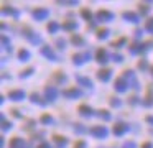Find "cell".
Here are the masks:
<instances>
[{
    "label": "cell",
    "instance_id": "obj_6",
    "mask_svg": "<svg viewBox=\"0 0 153 148\" xmlns=\"http://www.w3.org/2000/svg\"><path fill=\"white\" fill-rule=\"evenodd\" d=\"M127 130H128V127H127L125 123H117L115 128H114V133H115V135H122V133H125Z\"/></svg>",
    "mask_w": 153,
    "mask_h": 148
},
{
    "label": "cell",
    "instance_id": "obj_1",
    "mask_svg": "<svg viewBox=\"0 0 153 148\" xmlns=\"http://www.w3.org/2000/svg\"><path fill=\"white\" fill-rule=\"evenodd\" d=\"M91 135H94V137H107V128L105 127H92L91 128Z\"/></svg>",
    "mask_w": 153,
    "mask_h": 148
},
{
    "label": "cell",
    "instance_id": "obj_35",
    "mask_svg": "<svg viewBox=\"0 0 153 148\" xmlns=\"http://www.w3.org/2000/svg\"><path fill=\"white\" fill-rule=\"evenodd\" d=\"M140 8H142V13H146V12H148V8H146L145 5H142V7H140Z\"/></svg>",
    "mask_w": 153,
    "mask_h": 148
},
{
    "label": "cell",
    "instance_id": "obj_38",
    "mask_svg": "<svg viewBox=\"0 0 153 148\" xmlns=\"http://www.w3.org/2000/svg\"><path fill=\"white\" fill-rule=\"evenodd\" d=\"M146 120H148V122H152V123H153V117H148Z\"/></svg>",
    "mask_w": 153,
    "mask_h": 148
},
{
    "label": "cell",
    "instance_id": "obj_13",
    "mask_svg": "<svg viewBox=\"0 0 153 148\" xmlns=\"http://www.w3.org/2000/svg\"><path fill=\"white\" fill-rule=\"evenodd\" d=\"M41 53H43V54L46 56V58H50V59H56V54H54L53 49H50L48 46H45V48L41 49Z\"/></svg>",
    "mask_w": 153,
    "mask_h": 148
},
{
    "label": "cell",
    "instance_id": "obj_29",
    "mask_svg": "<svg viewBox=\"0 0 153 148\" xmlns=\"http://www.w3.org/2000/svg\"><path fill=\"white\" fill-rule=\"evenodd\" d=\"M123 148H135V143H130V141H128V143L123 145Z\"/></svg>",
    "mask_w": 153,
    "mask_h": 148
},
{
    "label": "cell",
    "instance_id": "obj_8",
    "mask_svg": "<svg viewBox=\"0 0 153 148\" xmlns=\"http://www.w3.org/2000/svg\"><path fill=\"white\" fill-rule=\"evenodd\" d=\"M25 97V92L23 91H12L10 92V99L12 100H22Z\"/></svg>",
    "mask_w": 153,
    "mask_h": 148
},
{
    "label": "cell",
    "instance_id": "obj_27",
    "mask_svg": "<svg viewBox=\"0 0 153 148\" xmlns=\"http://www.w3.org/2000/svg\"><path fill=\"white\" fill-rule=\"evenodd\" d=\"M112 105H114V107H119L120 100H119V99H112Z\"/></svg>",
    "mask_w": 153,
    "mask_h": 148
},
{
    "label": "cell",
    "instance_id": "obj_31",
    "mask_svg": "<svg viewBox=\"0 0 153 148\" xmlns=\"http://www.w3.org/2000/svg\"><path fill=\"white\" fill-rule=\"evenodd\" d=\"M123 43H125V39H119V41L114 43V46H120V45H123Z\"/></svg>",
    "mask_w": 153,
    "mask_h": 148
},
{
    "label": "cell",
    "instance_id": "obj_30",
    "mask_svg": "<svg viewBox=\"0 0 153 148\" xmlns=\"http://www.w3.org/2000/svg\"><path fill=\"white\" fill-rule=\"evenodd\" d=\"M58 46H61V48H64V46H66V41H63V39H58Z\"/></svg>",
    "mask_w": 153,
    "mask_h": 148
},
{
    "label": "cell",
    "instance_id": "obj_7",
    "mask_svg": "<svg viewBox=\"0 0 153 148\" xmlns=\"http://www.w3.org/2000/svg\"><path fill=\"white\" fill-rule=\"evenodd\" d=\"M107 58H109V54H107V51H104V49H99L97 51V62H107Z\"/></svg>",
    "mask_w": 153,
    "mask_h": 148
},
{
    "label": "cell",
    "instance_id": "obj_2",
    "mask_svg": "<svg viewBox=\"0 0 153 148\" xmlns=\"http://www.w3.org/2000/svg\"><path fill=\"white\" fill-rule=\"evenodd\" d=\"M97 18H99V22H107V20H112L114 15L110 12H105V10H100L99 13H97Z\"/></svg>",
    "mask_w": 153,
    "mask_h": 148
},
{
    "label": "cell",
    "instance_id": "obj_24",
    "mask_svg": "<svg viewBox=\"0 0 153 148\" xmlns=\"http://www.w3.org/2000/svg\"><path fill=\"white\" fill-rule=\"evenodd\" d=\"M73 43L74 45H82V38L81 36H73Z\"/></svg>",
    "mask_w": 153,
    "mask_h": 148
},
{
    "label": "cell",
    "instance_id": "obj_36",
    "mask_svg": "<svg viewBox=\"0 0 153 148\" xmlns=\"http://www.w3.org/2000/svg\"><path fill=\"white\" fill-rule=\"evenodd\" d=\"M76 148H84V141H79V143L76 145Z\"/></svg>",
    "mask_w": 153,
    "mask_h": 148
},
{
    "label": "cell",
    "instance_id": "obj_34",
    "mask_svg": "<svg viewBox=\"0 0 153 148\" xmlns=\"http://www.w3.org/2000/svg\"><path fill=\"white\" fill-rule=\"evenodd\" d=\"M145 68H146V62L142 61V62H140V69H145Z\"/></svg>",
    "mask_w": 153,
    "mask_h": 148
},
{
    "label": "cell",
    "instance_id": "obj_33",
    "mask_svg": "<svg viewBox=\"0 0 153 148\" xmlns=\"http://www.w3.org/2000/svg\"><path fill=\"white\" fill-rule=\"evenodd\" d=\"M38 148H51V147H50V145H48V143H41V145H40V147H38Z\"/></svg>",
    "mask_w": 153,
    "mask_h": 148
},
{
    "label": "cell",
    "instance_id": "obj_14",
    "mask_svg": "<svg viewBox=\"0 0 153 148\" xmlns=\"http://www.w3.org/2000/svg\"><path fill=\"white\" fill-rule=\"evenodd\" d=\"M64 95H68V97H79L81 92L77 89H69V91H64Z\"/></svg>",
    "mask_w": 153,
    "mask_h": 148
},
{
    "label": "cell",
    "instance_id": "obj_18",
    "mask_svg": "<svg viewBox=\"0 0 153 148\" xmlns=\"http://www.w3.org/2000/svg\"><path fill=\"white\" fill-rule=\"evenodd\" d=\"M97 36H99L100 39H102V38H107V36H109V30H107V28L100 30V31H99V35H97Z\"/></svg>",
    "mask_w": 153,
    "mask_h": 148
},
{
    "label": "cell",
    "instance_id": "obj_21",
    "mask_svg": "<svg viewBox=\"0 0 153 148\" xmlns=\"http://www.w3.org/2000/svg\"><path fill=\"white\" fill-rule=\"evenodd\" d=\"M48 30H50V31L51 33H54V31H56V30H58V23H50V25H48Z\"/></svg>",
    "mask_w": 153,
    "mask_h": 148
},
{
    "label": "cell",
    "instance_id": "obj_17",
    "mask_svg": "<svg viewBox=\"0 0 153 148\" xmlns=\"http://www.w3.org/2000/svg\"><path fill=\"white\" fill-rule=\"evenodd\" d=\"M153 104V95H152V91H148V95L145 99V105H152Z\"/></svg>",
    "mask_w": 153,
    "mask_h": 148
},
{
    "label": "cell",
    "instance_id": "obj_3",
    "mask_svg": "<svg viewBox=\"0 0 153 148\" xmlns=\"http://www.w3.org/2000/svg\"><path fill=\"white\" fill-rule=\"evenodd\" d=\"M48 13H50V12H48L46 8H38V10H35V12H33V16H35V18H38V20H43V18H46V16H48Z\"/></svg>",
    "mask_w": 153,
    "mask_h": 148
},
{
    "label": "cell",
    "instance_id": "obj_32",
    "mask_svg": "<svg viewBox=\"0 0 153 148\" xmlns=\"http://www.w3.org/2000/svg\"><path fill=\"white\" fill-rule=\"evenodd\" d=\"M114 59H115L117 62H120V61H122V56H120V54H114Z\"/></svg>",
    "mask_w": 153,
    "mask_h": 148
},
{
    "label": "cell",
    "instance_id": "obj_37",
    "mask_svg": "<svg viewBox=\"0 0 153 148\" xmlns=\"http://www.w3.org/2000/svg\"><path fill=\"white\" fill-rule=\"evenodd\" d=\"M143 148H152V145H150V143H145V145H143Z\"/></svg>",
    "mask_w": 153,
    "mask_h": 148
},
{
    "label": "cell",
    "instance_id": "obj_22",
    "mask_svg": "<svg viewBox=\"0 0 153 148\" xmlns=\"http://www.w3.org/2000/svg\"><path fill=\"white\" fill-rule=\"evenodd\" d=\"M99 115H100L102 118H105V120H110V115H109V112H107V110H100Z\"/></svg>",
    "mask_w": 153,
    "mask_h": 148
},
{
    "label": "cell",
    "instance_id": "obj_12",
    "mask_svg": "<svg viewBox=\"0 0 153 148\" xmlns=\"http://www.w3.org/2000/svg\"><path fill=\"white\" fill-rule=\"evenodd\" d=\"M10 148H25L23 140H20V138H13L12 143H10Z\"/></svg>",
    "mask_w": 153,
    "mask_h": 148
},
{
    "label": "cell",
    "instance_id": "obj_4",
    "mask_svg": "<svg viewBox=\"0 0 153 148\" xmlns=\"http://www.w3.org/2000/svg\"><path fill=\"white\" fill-rule=\"evenodd\" d=\"M115 89L117 91H120V92H123L127 89V81H125V77H119L115 81Z\"/></svg>",
    "mask_w": 153,
    "mask_h": 148
},
{
    "label": "cell",
    "instance_id": "obj_5",
    "mask_svg": "<svg viewBox=\"0 0 153 148\" xmlns=\"http://www.w3.org/2000/svg\"><path fill=\"white\" fill-rule=\"evenodd\" d=\"M45 94H46L48 100H54V99H56V95H58V91H56L54 87H46Z\"/></svg>",
    "mask_w": 153,
    "mask_h": 148
},
{
    "label": "cell",
    "instance_id": "obj_20",
    "mask_svg": "<svg viewBox=\"0 0 153 148\" xmlns=\"http://www.w3.org/2000/svg\"><path fill=\"white\" fill-rule=\"evenodd\" d=\"M77 26V23L76 22H71V23H64V28L66 30H74Z\"/></svg>",
    "mask_w": 153,
    "mask_h": 148
},
{
    "label": "cell",
    "instance_id": "obj_9",
    "mask_svg": "<svg viewBox=\"0 0 153 148\" xmlns=\"http://www.w3.org/2000/svg\"><path fill=\"white\" fill-rule=\"evenodd\" d=\"M110 74H112V71H110V69L99 71V79H100V81H109V79H110Z\"/></svg>",
    "mask_w": 153,
    "mask_h": 148
},
{
    "label": "cell",
    "instance_id": "obj_25",
    "mask_svg": "<svg viewBox=\"0 0 153 148\" xmlns=\"http://www.w3.org/2000/svg\"><path fill=\"white\" fill-rule=\"evenodd\" d=\"M41 122H45V123H50V122H53V120H51V117H48V115H45V117L41 118Z\"/></svg>",
    "mask_w": 153,
    "mask_h": 148
},
{
    "label": "cell",
    "instance_id": "obj_19",
    "mask_svg": "<svg viewBox=\"0 0 153 148\" xmlns=\"http://www.w3.org/2000/svg\"><path fill=\"white\" fill-rule=\"evenodd\" d=\"M18 56H20V59L23 61V59H28V58H30V53H28V51H25V49H22V51H20V54H18Z\"/></svg>",
    "mask_w": 153,
    "mask_h": 148
},
{
    "label": "cell",
    "instance_id": "obj_39",
    "mask_svg": "<svg viewBox=\"0 0 153 148\" xmlns=\"http://www.w3.org/2000/svg\"><path fill=\"white\" fill-rule=\"evenodd\" d=\"M152 74H153V68H152Z\"/></svg>",
    "mask_w": 153,
    "mask_h": 148
},
{
    "label": "cell",
    "instance_id": "obj_23",
    "mask_svg": "<svg viewBox=\"0 0 153 148\" xmlns=\"http://www.w3.org/2000/svg\"><path fill=\"white\" fill-rule=\"evenodd\" d=\"M145 28L148 30V31H153V18H150L148 22H146V25H145Z\"/></svg>",
    "mask_w": 153,
    "mask_h": 148
},
{
    "label": "cell",
    "instance_id": "obj_15",
    "mask_svg": "<svg viewBox=\"0 0 153 148\" xmlns=\"http://www.w3.org/2000/svg\"><path fill=\"white\" fill-rule=\"evenodd\" d=\"M79 112H81L82 115H92V109L86 107V105H81V107H79Z\"/></svg>",
    "mask_w": 153,
    "mask_h": 148
},
{
    "label": "cell",
    "instance_id": "obj_10",
    "mask_svg": "<svg viewBox=\"0 0 153 148\" xmlns=\"http://www.w3.org/2000/svg\"><path fill=\"white\" fill-rule=\"evenodd\" d=\"M76 81H77V82H81L82 86H86V87H92V81H91V79H87V77H82V76H77V77H76Z\"/></svg>",
    "mask_w": 153,
    "mask_h": 148
},
{
    "label": "cell",
    "instance_id": "obj_26",
    "mask_svg": "<svg viewBox=\"0 0 153 148\" xmlns=\"http://www.w3.org/2000/svg\"><path fill=\"white\" fill-rule=\"evenodd\" d=\"M82 16H84V18H87V20L91 22V13L87 12V10H84V12H82Z\"/></svg>",
    "mask_w": 153,
    "mask_h": 148
},
{
    "label": "cell",
    "instance_id": "obj_11",
    "mask_svg": "<svg viewBox=\"0 0 153 148\" xmlns=\"http://www.w3.org/2000/svg\"><path fill=\"white\" fill-rule=\"evenodd\" d=\"M123 18L128 20V22H132V23H137V22H138V16H137L135 13H132V12H125V13H123Z\"/></svg>",
    "mask_w": 153,
    "mask_h": 148
},
{
    "label": "cell",
    "instance_id": "obj_16",
    "mask_svg": "<svg viewBox=\"0 0 153 148\" xmlns=\"http://www.w3.org/2000/svg\"><path fill=\"white\" fill-rule=\"evenodd\" d=\"M31 100H33V102H36V104H41V105H45V104H46V102H43V100H41V97H40L38 94H31Z\"/></svg>",
    "mask_w": 153,
    "mask_h": 148
},
{
    "label": "cell",
    "instance_id": "obj_28",
    "mask_svg": "<svg viewBox=\"0 0 153 148\" xmlns=\"http://www.w3.org/2000/svg\"><path fill=\"white\" fill-rule=\"evenodd\" d=\"M2 43H4V46H5V48L8 46V39H7V36H2Z\"/></svg>",
    "mask_w": 153,
    "mask_h": 148
}]
</instances>
